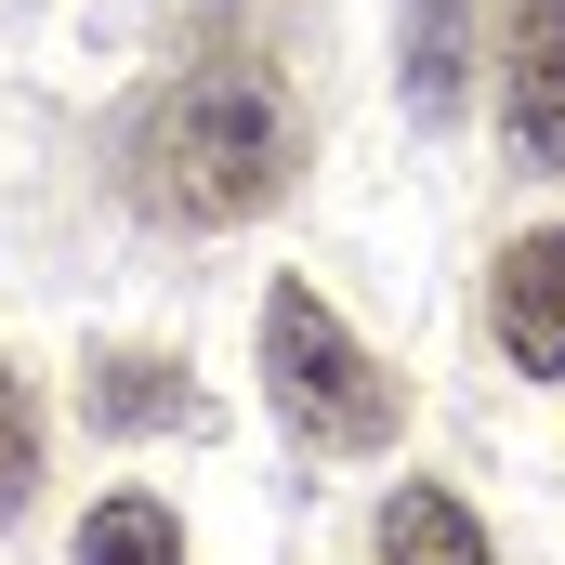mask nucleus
<instances>
[{
  "label": "nucleus",
  "instance_id": "nucleus-2",
  "mask_svg": "<svg viewBox=\"0 0 565 565\" xmlns=\"http://www.w3.org/2000/svg\"><path fill=\"white\" fill-rule=\"evenodd\" d=\"M264 395H277V422L302 447H329V460H369V447H395L408 434V395H395V369L316 302L302 277L264 289Z\"/></svg>",
  "mask_w": 565,
  "mask_h": 565
},
{
  "label": "nucleus",
  "instance_id": "nucleus-9",
  "mask_svg": "<svg viewBox=\"0 0 565 565\" xmlns=\"http://www.w3.org/2000/svg\"><path fill=\"white\" fill-rule=\"evenodd\" d=\"M26 487H40V422H26V382L0 369V513H26Z\"/></svg>",
  "mask_w": 565,
  "mask_h": 565
},
{
  "label": "nucleus",
  "instance_id": "nucleus-4",
  "mask_svg": "<svg viewBox=\"0 0 565 565\" xmlns=\"http://www.w3.org/2000/svg\"><path fill=\"white\" fill-rule=\"evenodd\" d=\"M487 316H500V355H513L526 382H565V224H540V237L500 250Z\"/></svg>",
  "mask_w": 565,
  "mask_h": 565
},
{
  "label": "nucleus",
  "instance_id": "nucleus-7",
  "mask_svg": "<svg viewBox=\"0 0 565 565\" xmlns=\"http://www.w3.org/2000/svg\"><path fill=\"white\" fill-rule=\"evenodd\" d=\"M382 565H487V526H473L447 487H422V473H408V487L382 500Z\"/></svg>",
  "mask_w": 565,
  "mask_h": 565
},
{
  "label": "nucleus",
  "instance_id": "nucleus-3",
  "mask_svg": "<svg viewBox=\"0 0 565 565\" xmlns=\"http://www.w3.org/2000/svg\"><path fill=\"white\" fill-rule=\"evenodd\" d=\"M500 119L526 171H565V0H500Z\"/></svg>",
  "mask_w": 565,
  "mask_h": 565
},
{
  "label": "nucleus",
  "instance_id": "nucleus-5",
  "mask_svg": "<svg viewBox=\"0 0 565 565\" xmlns=\"http://www.w3.org/2000/svg\"><path fill=\"white\" fill-rule=\"evenodd\" d=\"M79 408H93V434H171V422H198V369H171V355H93Z\"/></svg>",
  "mask_w": 565,
  "mask_h": 565
},
{
  "label": "nucleus",
  "instance_id": "nucleus-8",
  "mask_svg": "<svg viewBox=\"0 0 565 565\" xmlns=\"http://www.w3.org/2000/svg\"><path fill=\"white\" fill-rule=\"evenodd\" d=\"M79 565H184V526H171L158 500H93V526H79Z\"/></svg>",
  "mask_w": 565,
  "mask_h": 565
},
{
  "label": "nucleus",
  "instance_id": "nucleus-1",
  "mask_svg": "<svg viewBox=\"0 0 565 565\" xmlns=\"http://www.w3.org/2000/svg\"><path fill=\"white\" fill-rule=\"evenodd\" d=\"M289 171H302V119H289V93L250 66V53L171 66V79L132 106V132H119V184H132V211H145V224H184V237L277 211Z\"/></svg>",
  "mask_w": 565,
  "mask_h": 565
},
{
  "label": "nucleus",
  "instance_id": "nucleus-6",
  "mask_svg": "<svg viewBox=\"0 0 565 565\" xmlns=\"http://www.w3.org/2000/svg\"><path fill=\"white\" fill-rule=\"evenodd\" d=\"M460 0H395V79H408V119H460Z\"/></svg>",
  "mask_w": 565,
  "mask_h": 565
}]
</instances>
